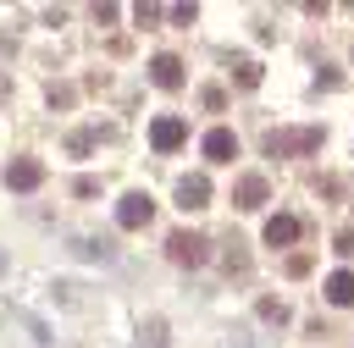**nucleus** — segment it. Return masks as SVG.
Returning <instances> with one entry per match:
<instances>
[{
    "label": "nucleus",
    "mask_w": 354,
    "mask_h": 348,
    "mask_svg": "<svg viewBox=\"0 0 354 348\" xmlns=\"http://www.w3.org/2000/svg\"><path fill=\"white\" fill-rule=\"evenodd\" d=\"M266 243H271V249L299 243V215H271V221H266Z\"/></svg>",
    "instance_id": "9"
},
{
    "label": "nucleus",
    "mask_w": 354,
    "mask_h": 348,
    "mask_svg": "<svg viewBox=\"0 0 354 348\" xmlns=\"http://www.w3.org/2000/svg\"><path fill=\"white\" fill-rule=\"evenodd\" d=\"M232 155H238V138L227 127H210L205 133V160H232Z\"/></svg>",
    "instance_id": "10"
},
{
    "label": "nucleus",
    "mask_w": 354,
    "mask_h": 348,
    "mask_svg": "<svg viewBox=\"0 0 354 348\" xmlns=\"http://www.w3.org/2000/svg\"><path fill=\"white\" fill-rule=\"evenodd\" d=\"M66 149H72V155H88V149H94V133H72Z\"/></svg>",
    "instance_id": "16"
},
{
    "label": "nucleus",
    "mask_w": 354,
    "mask_h": 348,
    "mask_svg": "<svg viewBox=\"0 0 354 348\" xmlns=\"http://www.w3.org/2000/svg\"><path fill=\"white\" fill-rule=\"evenodd\" d=\"M149 215H155V199H149V193H127V199L116 204V221H122L127 232H138V226H149Z\"/></svg>",
    "instance_id": "4"
},
{
    "label": "nucleus",
    "mask_w": 354,
    "mask_h": 348,
    "mask_svg": "<svg viewBox=\"0 0 354 348\" xmlns=\"http://www.w3.org/2000/svg\"><path fill=\"white\" fill-rule=\"evenodd\" d=\"M177 204H183V210H205V204H210V182H205L199 171L183 177V182H177Z\"/></svg>",
    "instance_id": "7"
},
{
    "label": "nucleus",
    "mask_w": 354,
    "mask_h": 348,
    "mask_svg": "<svg viewBox=\"0 0 354 348\" xmlns=\"http://www.w3.org/2000/svg\"><path fill=\"white\" fill-rule=\"evenodd\" d=\"M266 199H271V182H266V177H254V171H249V177H238V182H232V204H238V210H260Z\"/></svg>",
    "instance_id": "3"
},
{
    "label": "nucleus",
    "mask_w": 354,
    "mask_h": 348,
    "mask_svg": "<svg viewBox=\"0 0 354 348\" xmlns=\"http://www.w3.org/2000/svg\"><path fill=\"white\" fill-rule=\"evenodd\" d=\"M326 298L332 304H354V271H332L326 276Z\"/></svg>",
    "instance_id": "11"
},
{
    "label": "nucleus",
    "mask_w": 354,
    "mask_h": 348,
    "mask_svg": "<svg viewBox=\"0 0 354 348\" xmlns=\"http://www.w3.org/2000/svg\"><path fill=\"white\" fill-rule=\"evenodd\" d=\"M0 271H6V260H0Z\"/></svg>",
    "instance_id": "20"
},
{
    "label": "nucleus",
    "mask_w": 354,
    "mask_h": 348,
    "mask_svg": "<svg viewBox=\"0 0 354 348\" xmlns=\"http://www.w3.org/2000/svg\"><path fill=\"white\" fill-rule=\"evenodd\" d=\"M149 77H155V88H183V61L177 55H155L149 61Z\"/></svg>",
    "instance_id": "8"
},
{
    "label": "nucleus",
    "mask_w": 354,
    "mask_h": 348,
    "mask_svg": "<svg viewBox=\"0 0 354 348\" xmlns=\"http://www.w3.org/2000/svg\"><path fill=\"white\" fill-rule=\"evenodd\" d=\"M232 348H249V342H232Z\"/></svg>",
    "instance_id": "19"
},
{
    "label": "nucleus",
    "mask_w": 354,
    "mask_h": 348,
    "mask_svg": "<svg viewBox=\"0 0 354 348\" xmlns=\"http://www.w3.org/2000/svg\"><path fill=\"white\" fill-rule=\"evenodd\" d=\"M266 149H271V155H310V149H321V127H299V133H271V138H266Z\"/></svg>",
    "instance_id": "1"
},
{
    "label": "nucleus",
    "mask_w": 354,
    "mask_h": 348,
    "mask_svg": "<svg viewBox=\"0 0 354 348\" xmlns=\"http://www.w3.org/2000/svg\"><path fill=\"white\" fill-rule=\"evenodd\" d=\"M232 77H238V88H260V61H238Z\"/></svg>",
    "instance_id": "12"
},
{
    "label": "nucleus",
    "mask_w": 354,
    "mask_h": 348,
    "mask_svg": "<svg viewBox=\"0 0 354 348\" xmlns=\"http://www.w3.org/2000/svg\"><path fill=\"white\" fill-rule=\"evenodd\" d=\"M72 193H77V199H94V193H100V182H94V177H77V182H72Z\"/></svg>",
    "instance_id": "17"
},
{
    "label": "nucleus",
    "mask_w": 354,
    "mask_h": 348,
    "mask_svg": "<svg viewBox=\"0 0 354 348\" xmlns=\"http://www.w3.org/2000/svg\"><path fill=\"white\" fill-rule=\"evenodd\" d=\"M39 182H44V166H39V160H11V166H6V188H11V193H33Z\"/></svg>",
    "instance_id": "5"
},
{
    "label": "nucleus",
    "mask_w": 354,
    "mask_h": 348,
    "mask_svg": "<svg viewBox=\"0 0 354 348\" xmlns=\"http://www.w3.org/2000/svg\"><path fill=\"white\" fill-rule=\"evenodd\" d=\"M332 249H337V254L348 260V254H354V232H337V238H332Z\"/></svg>",
    "instance_id": "18"
},
{
    "label": "nucleus",
    "mask_w": 354,
    "mask_h": 348,
    "mask_svg": "<svg viewBox=\"0 0 354 348\" xmlns=\"http://www.w3.org/2000/svg\"><path fill=\"white\" fill-rule=\"evenodd\" d=\"M183 138H188V122H183V116H155V122H149V144H155L160 155H171Z\"/></svg>",
    "instance_id": "2"
},
{
    "label": "nucleus",
    "mask_w": 354,
    "mask_h": 348,
    "mask_svg": "<svg viewBox=\"0 0 354 348\" xmlns=\"http://www.w3.org/2000/svg\"><path fill=\"white\" fill-rule=\"evenodd\" d=\"M260 320H277V326H282V320H288V304H282V298H260Z\"/></svg>",
    "instance_id": "15"
},
{
    "label": "nucleus",
    "mask_w": 354,
    "mask_h": 348,
    "mask_svg": "<svg viewBox=\"0 0 354 348\" xmlns=\"http://www.w3.org/2000/svg\"><path fill=\"white\" fill-rule=\"evenodd\" d=\"M166 254H171L177 265H199V260H205V238H199V232H171V238H166Z\"/></svg>",
    "instance_id": "6"
},
{
    "label": "nucleus",
    "mask_w": 354,
    "mask_h": 348,
    "mask_svg": "<svg viewBox=\"0 0 354 348\" xmlns=\"http://www.w3.org/2000/svg\"><path fill=\"white\" fill-rule=\"evenodd\" d=\"M138 348H166V320H149L138 331Z\"/></svg>",
    "instance_id": "14"
},
{
    "label": "nucleus",
    "mask_w": 354,
    "mask_h": 348,
    "mask_svg": "<svg viewBox=\"0 0 354 348\" xmlns=\"http://www.w3.org/2000/svg\"><path fill=\"white\" fill-rule=\"evenodd\" d=\"M72 249H77L83 260H111V243H100V238H77Z\"/></svg>",
    "instance_id": "13"
}]
</instances>
